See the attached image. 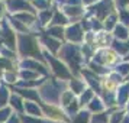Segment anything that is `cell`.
<instances>
[{
    "label": "cell",
    "mask_w": 129,
    "mask_h": 123,
    "mask_svg": "<svg viewBox=\"0 0 129 123\" xmlns=\"http://www.w3.org/2000/svg\"><path fill=\"white\" fill-rule=\"evenodd\" d=\"M115 45H116V49L120 51V52H126L129 49V44H119V42H116Z\"/></svg>",
    "instance_id": "3"
},
{
    "label": "cell",
    "mask_w": 129,
    "mask_h": 123,
    "mask_svg": "<svg viewBox=\"0 0 129 123\" xmlns=\"http://www.w3.org/2000/svg\"><path fill=\"white\" fill-rule=\"evenodd\" d=\"M68 38H70V39H74V41H78V39L81 38V32L78 29V26L70 28V30H68Z\"/></svg>",
    "instance_id": "1"
},
{
    "label": "cell",
    "mask_w": 129,
    "mask_h": 123,
    "mask_svg": "<svg viewBox=\"0 0 129 123\" xmlns=\"http://www.w3.org/2000/svg\"><path fill=\"white\" fill-rule=\"evenodd\" d=\"M122 20L125 22V23L129 25V15L128 13H122Z\"/></svg>",
    "instance_id": "7"
},
{
    "label": "cell",
    "mask_w": 129,
    "mask_h": 123,
    "mask_svg": "<svg viewBox=\"0 0 129 123\" xmlns=\"http://www.w3.org/2000/svg\"><path fill=\"white\" fill-rule=\"evenodd\" d=\"M99 103H100V101L94 100L93 103H91V109H93V110H100V109H102V106H100Z\"/></svg>",
    "instance_id": "4"
},
{
    "label": "cell",
    "mask_w": 129,
    "mask_h": 123,
    "mask_svg": "<svg viewBox=\"0 0 129 123\" xmlns=\"http://www.w3.org/2000/svg\"><path fill=\"white\" fill-rule=\"evenodd\" d=\"M128 59H129V57H128Z\"/></svg>",
    "instance_id": "9"
},
{
    "label": "cell",
    "mask_w": 129,
    "mask_h": 123,
    "mask_svg": "<svg viewBox=\"0 0 129 123\" xmlns=\"http://www.w3.org/2000/svg\"><path fill=\"white\" fill-rule=\"evenodd\" d=\"M119 68H120V72H123V74H125V72H128V71H129V65L128 64H126V65H120Z\"/></svg>",
    "instance_id": "6"
},
{
    "label": "cell",
    "mask_w": 129,
    "mask_h": 123,
    "mask_svg": "<svg viewBox=\"0 0 129 123\" xmlns=\"http://www.w3.org/2000/svg\"><path fill=\"white\" fill-rule=\"evenodd\" d=\"M120 119H122V114H120V113H116V114L113 116V119H112V123H117Z\"/></svg>",
    "instance_id": "5"
},
{
    "label": "cell",
    "mask_w": 129,
    "mask_h": 123,
    "mask_svg": "<svg viewBox=\"0 0 129 123\" xmlns=\"http://www.w3.org/2000/svg\"><path fill=\"white\" fill-rule=\"evenodd\" d=\"M115 32H116V36H119L120 39H125V38L128 36V33H126V30H125V28H122V26H117Z\"/></svg>",
    "instance_id": "2"
},
{
    "label": "cell",
    "mask_w": 129,
    "mask_h": 123,
    "mask_svg": "<svg viewBox=\"0 0 129 123\" xmlns=\"http://www.w3.org/2000/svg\"><path fill=\"white\" fill-rule=\"evenodd\" d=\"M113 20H115V18H110V19H109V22H107V28H112V25H113Z\"/></svg>",
    "instance_id": "8"
}]
</instances>
